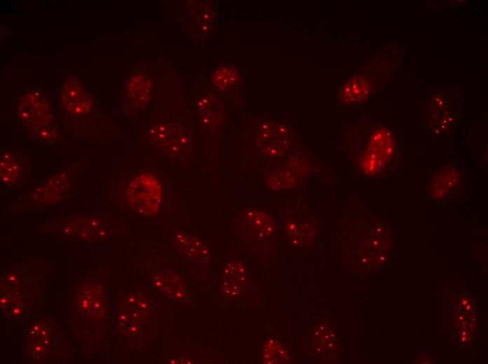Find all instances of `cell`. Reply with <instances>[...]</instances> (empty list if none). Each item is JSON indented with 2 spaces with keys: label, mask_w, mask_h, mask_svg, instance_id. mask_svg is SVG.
<instances>
[{
  "label": "cell",
  "mask_w": 488,
  "mask_h": 364,
  "mask_svg": "<svg viewBox=\"0 0 488 364\" xmlns=\"http://www.w3.org/2000/svg\"><path fill=\"white\" fill-rule=\"evenodd\" d=\"M126 201L137 214L149 216L158 213L162 204V188L158 178L149 172L137 174L127 188Z\"/></svg>",
  "instance_id": "cell-1"
},
{
  "label": "cell",
  "mask_w": 488,
  "mask_h": 364,
  "mask_svg": "<svg viewBox=\"0 0 488 364\" xmlns=\"http://www.w3.org/2000/svg\"><path fill=\"white\" fill-rule=\"evenodd\" d=\"M147 134L154 147L172 157L187 155L191 150L192 139L186 129L172 124L156 123L147 129Z\"/></svg>",
  "instance_id": "cell-2"
},
{
  "label": "cell",
  "mask_w": 488,
  "mask_h": 364,
  "mask_svg": "<svg viewBox=\"0 0 488 364\" xmlns=\"http://www.w3.org/2000/svg\"><path fill=\"white\" fill-rule=\"evenodd\" d=\"M291 139L290 132L283 125L275 122H264L257 130L256 147L264 157L278 158L288 150Z\"/></svg>",
  "instance_id": "cell-3"
},
{
  "label": "cell",
  "mask_w": 488,
  "mask_h": 364,
  "mask_svg": "<svg viewBox=\"0 0 488 364\" xmlns=\"http://www.w3.org/2000/svg\"><path fill=\"white\" fill-rule=\"evenodd\" d=\"M248 281L246 267L238 258L233 257L224 267L220 293L227 300L240 299L248 290Z\"/></svg>",
  "instance_id": "cell-4"
},
{
  "label": "cell",
  "mask_w": 488,
  "mask_h": 364,
  "mask_svg": "<svg viewBox=\"0 0 488 364\" xmlns=\"http://www.w3.org/2000/svg\"><path fill=\"white\" fill-rule=\"evenodd\" d=\"M309 171L305 162L292 159L269 172L266 183L273 190H283L299 185Z\"/></svg>",
  "instance_id": "cell-5"
},
{
  "label": "cell",
  "mask_w": 488,
  "mask_h": 364,
  "mask_svg": "<svg viewBox=\"0 0 488 364\" xmlns=\"http://www.w3.org/2000/svg\"><path fill=\"white\" fill-rule=\"evenodd\" d=\"M18 111L25 127L50 124L52 120L48 104L39 93L25 94L18 104Z\"/></svg>",
  "instance_id": "cell-6"
},
{
  "label": "cell",
  "mask_w": 488,
  "mask_h": 364,
  "mask_svg": "<svg viewBox=\"0 0 488 364\" xmlns=\"http://www.w3.org/2000/svg\"><path fill=\"white\" fill-rule=\"evenodd\" d=\"M150 281L154 288L171 302L186 303L189 300L184 280L173 271L159 270L153 272Z\"/></svg>",
  "instance_id": "cell-7"
},
{
  "label": "cell",
  "mask_w": 488,
  "mask_h": 364,
  "mask_svg": "<svg viewBox=\"0 0 488 364\" xmlns=\"http://www.w3.org/2000/svg\"><path fill=\"white\" fill-rule=\"evenodd\" d=\"M169 237L187 260L201 266L210 262L212 257L210 251L200 239L177 230L172 232Z\"/></svg>",
  "instance_id": "cell-8"
},
{
  "label": "cell",
  "mask_w": 488,
  "mask_h": 364,
  "mask_svg": "<svg viewBox=\"0 0 488 364\" xmlns=\"http://www.w3.org/2000/svg\"><path fill=\"white\" fill-rule=\"evenodd\" d=\"M60 100L67 111L75 114L87 113L92 102L82 83L74 78H67L62 85Z\"/></svg>",
  "instance_id": "cell-9"
},
{
  "label": "cell",
  "mask_w": 488,
  "mask_h": 364,
  "mask_svg": "<svg viewBox=\"0 0 488 364\" xmlns=\"http://www.w3.org/2000/svg\"><path fill=\"white\" fill-rule=\"evenodd\" d=\"M59 234L64 237H75L81 240H95L104 238L107 230L102 220L96 217H90L60 225Z\"/></svg>",
  "instance_id": "cell-10"
},
{
  "label": "cell",
  "mask_w": 488,
  "mask_h": 364,
  "mask_svg": "<svg viewBox=\"0 0 488 364\" xmlns=\"http://www.w3.org/2000/svg\"><path fill=\"white\" fill-rule=\"evenodd\" d=\"M245 232L251 237H256L259 244L270 240L275 233V224L271 217L262 210H250L240 218Z\"/></svg>",
  "instance_id": "cell-11"
},
{
  "label": "cell",
  "mask_w": 488,
  "mask_h": 364,
  "mask_svg": "<svg viewBox=\"0 0 488 364\" xmlns=\"http://www.w3.org/2000/svg\"><path fill=\"white\" fill-rule=\"evenodd\" d=\"M384 131L376 132L370 139L367 148L361 160V167L365 173L372 174L377 172L383 167L387 159L388 142L383 143L386 137Z\"/></svg>",
  "instance_id": "cell-12"
},
{
  "label": "cell",
  "mask_w": 488,
  "mask_h": 364,
  "mask_svg": "<svg viewBox=\"0 0 488 364\" xmlns=\"http://www.w3.org/2000/svg\"><path fill=\"white\" fill-rule=\"evenodd\" d=\"M77 304L89 316L101 317L104 312L102 288L93 282L86 283L78 292Z\"/></svg>",
  "instance_id": "cell-13"
},
{
  "label": "cell",
  "mask_w": 488,
  "mask_h": 364,
  "mask_svg": "<svg viewBox=\"0 0 488 364\" xmlns=\"http://www.w3.org/2000/svg\"><path fill=\"white\" fill-rule=\"evenodd\" d=\"M69 187L67 176L57 174L38 186L32 193V198L37 202L54 203L61 198Z\"/></svg>",
  "instance_id": "cell-14"
},
{
  "label": "cell",
  "mask_w": 488,
  "mask_h": 364,
  "mask_svg": "<svg viewBox=\"0 0 488 364\" xmlns=\"http://www.w3.org/2000/svg\"><path fill=\"white\" fill-rule=\"evenodd\" d=\"M0 178L4 186L13 188L22 178V166L19 160L7 150L1 151Z\"/></svg>",
  "instance_id": "cell-15"
},
{
  "label": "cell",
  "mask_w": 488,
  "mask_h": 364,
  "mask_svg": "<svg viewBox=\"0 0 488 364\" xmlns=\"http://www.w3.org/2000/svg\"><path fill=\"white\" fill-rule=\"evenodd\" d=\"M259 356L263 363L269 364L286 363L290 358L287 349L276 337H271L264 344Z\"/></svg>",
  "instance_id": "cell-16"
},
{
  "label": "cell",
  "mask_w": 488,
  "mask_h": 364,
  "mask_svg": "<svg viewBox=\"0 0 488 364\" xmlns=\"http://www.w3.org/2000/svg\"><path fill=\"white\" fill-rule=\"evenodd\" d=\"M370 87L367 82L361 77L351 78L341 90L342 98L348 103L360 102L368 95Z\"/></svg>",
  "instance_id": "cell-17"
},
{
  "label": "cell",
  "mask_w": 488,
  "mask_h": 364,
  "mask_svg": "<svg viewBox=\"0 0 488 364\" xmlns=\"http://www.w3.org/2000/svg\"><path fill=\"white\" fill-rule=\"evenodd\" d=\"M458 173L454 169H447L437 174L432 182V193L435 196H442L447 193L457 182Z\"/></svg>",
  "instance_id": "cell-18"
},
{
  "label": "cell",
  "mask_w": 488,
  "mask_h": 364,
  "mask_svg": "<svg viewBox=\"0 0 488 364\" xmlns=\"http://www.w3.org/2000/svg\"><path fill=\"white\" fill-rule=\"evenodd\" d=\"M334 335L331 330L326 326H320L314 332L312 342V349L318 356H325L334 346Z\"/></svg>",
  "instance_id": "cell-19"
},
{
  "label": "cell",
  "mask_w": 488,
  "mask_h": 364,
  "mask_svg": "<svg viewBox=\"0 0 488 364\" xmlns=\"http://www.w3.org/2000/svg\"><path fill=\"white\" fill-rule=\"evenodd\" d=\"M285 228L287 236L298 246H304L311 239L309 226L304 223L289 221Z\"/></svg>",
  "instance_id": "cell-20"
},
{
  "label": "cell",
  "mask_w": 488,
  "mask_h": 364,
  "mask_svg": "<svg viewBox=\"0 0 488 364\" xmlns=\"http://www.w3.org/2000/svg\"><path fill=\"white\" fill-rule=\"evenodd\" d=\"M237 72L229 67H220L214 74L212 81L219 90H225L234 84L237 80Z\"/></svg>",
  "instance_id": "cell-21"
},
{
  "label": "cell",
  "mask_w": 488,
  "mask_h": 364,
  "mask_svg": "<svg viewBox=\"0 0 488 364\" xmlns=\"http://www.w3.org/2000/svg\"><path fill=\"white\" fill-rule=\"evenodd\" d=\"M26 129L34 139L43 143L54 141L57 137L55 129L50 124L26 127Z\"/></svg>",
  "instance_id": "cell-22"
},
{
  "label": "cell",
  "mask_w": 488,
  "mask_h": 364,
  "mask_svg": "<svg viewBox=\"0 0 488 364\" xmlns=\"http://www.w3.org/2000/svg\"><path fill=\"white\" fill-rule=\"evenodd\" d=\"M169 362L171 363H201V360L187 357L184 356H175L168 359Z\"/></svg>",
  "instance_id": "cell-23"
}]
</instances>
